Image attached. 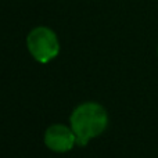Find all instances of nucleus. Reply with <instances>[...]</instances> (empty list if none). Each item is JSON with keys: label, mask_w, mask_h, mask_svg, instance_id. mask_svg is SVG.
<instances>
[{"label": "nucleus", "mask_w": 158, "mask_h": 158, "mask_svg": "<svg viewBox=\"0 0 158 158\" xmlns=\"http://www.w3.org/2000/svg\"><path fill=\"white\" fill-rule=\"evenodd\" d=\"M44 143L50 150L56 153H67L77 144V136L72 128L57 123L47 128L44 133Z\"/></svg>", "instance_id": "7ed1b4c3"}, {"label": "nucleus", "mask_w": 158, "mask_h": 158, "mask_svg": "<svg viewBox=\"0 0 158 158\" xmlns=\"http://www.w3.org/2000/svg\"><path fill=\"white\" fill-rule=\"evenodd\" d=\"M27 46L32 57L42 64L52 61L60 52L57 35L47 27H38L31 31L27 38Z\"/></svg>", "instance_id": "f03ea898"}, {"label": "nucleus", "mask_w": 158, "mask_h": 158, "mask_svg": "<svg viewBox=\"0 0 158 158\" xmlns=\"http://www.w3.org/2000/svg\"><path fill=\"white\" fill-rule=\"evenodd\" d=\"M71 128L77 136V144L85 146L90 139L101 135L108 125L106 108L97 103H83L71 114Z\"/></svg>", "instance_id": "f257e3e1"}]
</instances>
